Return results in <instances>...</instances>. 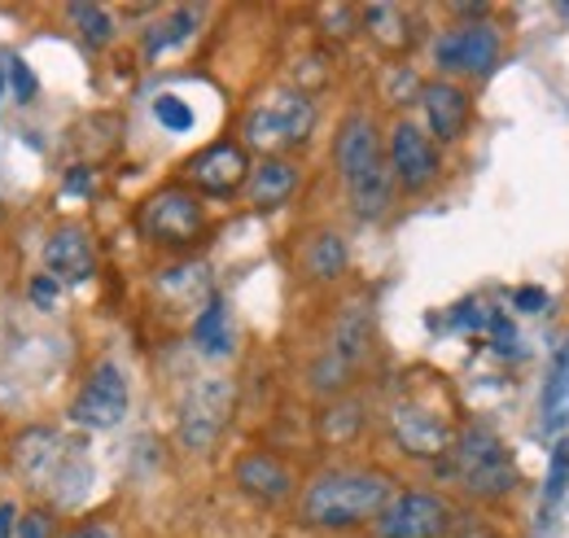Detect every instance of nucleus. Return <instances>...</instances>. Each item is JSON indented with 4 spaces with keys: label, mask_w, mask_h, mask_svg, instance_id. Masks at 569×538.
<instances>
[{
    "label": "nucleus",
    "mask_w": 569,
    "mask_h": 538,
    "mask_svg": "<svg viewBox=\"0 0 569 538\" xmlns=\"http://www.w3.org/2000/svg\"><path fill=\"white\" fill-rule=\"evenodd\" d=\"M395 499L390 472L377 469H338L320 472L302 490V521L316 530H351L363 521H377V512Z\"/></svg>",
    "instance_id": "f257e3e1"
},
{
    "label": "nucleus",
    "mask_w": 569,
    "mask_h": 538,
    "mask_svg": "<svg viewBox=\"0 0 569 538\" xmlns=\"http://www.w3.org/2000/svg\"><path fill=\"white\" fill-rule=\"evenodd\" d=\"M447 456H451V472H456L465 495H473V499H503V495H512L517 465H512L508 447L499 442L491 429H482V425L460 429Z\"/></svg>",
    "instance_id": "f03ea898"
},
{
    "label": "nucleus",
    "mask_w": 569,
    "mask_h": 538,
    "mask_svg": "<svg viewBox=\"0 0 569 538\" xmlns=\"http://www.w3.org/2000/svg\"><path fill=\"white\" fill-rule=\"evenodd\" d=\"M137 228H141L144 241H153V246L184 250V246H193L207 232V210H202L193 189L167 185L153 198H144V206L137 210Z\"/></svg>",
    "instance_id": "7ed1b4c3"
},
{
    "label": "nucleus",
    "mask_w": 569,
    "mask_h": 538,
    "mask_svg": "<svg viewBox=\"0 0 569 538\" xmlns=\"http://www.w3.org/2000/svg\"><path fill=\"white\" fill-rule=\"evenodd\" d=\"M390 434L408 456L438 460V456L451 451L460 429L451 425V411L442 404H433L429 395H403L399 404L390 407Z\"/></svg>",
    "instance_id": "20e7f679"
},
{
    "label": "nucleus",
    "mask_w": 569,
    "mask_h": 538,
    "mask_svg": "<svg viewBox=\"0 0 569 538\" xmlns=\"http://www.w3.org/2000/svg\"><path fill=\"white\" fill-rule=\"evenodd\" d=\"M316 128V106L302 92H277L246 114V140L259 149H289L302 145Z\"/></svg>",
    "instance_id": "39448f33"
},
{
    "label": "nucleus",
    "mask_w": 569,
    "mask_h": 538,
    "mask_svg": "<svg viewBox=\"0 0 569 538\" xmlns=\"http://www.w3.org/2000/svg\"><path fill=\"white\" fill-rule=\"evenodd\" d=\"M232 381H223V377H202L189 395H184V404H180V442L189 447V451H211L214 438L228 429V420H232Z\"/></svg>",
    "instance_id": "423d86ee"
},
{
    "label": "nucleus",
    "mask_w": 569,
    "mask_h": 538,
    "mask_svg": "<svg viewBox=\"0 0 569 538\" xmlns=\"http://www.w3.org/2000/svg\"><path fill=\"white\" fill-rule=\"evenodd\" d=\"M503 53V40L491 22H460L433 40V62L442 74H491Z\"/></svg>",
    "instance_id": "0eeeda50"
},
{
    "label": "nucleus",
    "mask_w": 569,
    "mask_h": 538,
    "mask_svg": "<svg viewBox=\"0 0 569 538\" xmlns=\"http://www.w3.org/2000/svg\"><path fill=\"white\" fill-rule=\"evenodd\" d=\"M386 167H390V176H395V185L403 193H426L429 185L438 180V171H442V158H438V145L429 140L426 128H417V123L403 119L390 132Z\"/></svg>",
    "instance_id": "6e6552de"
},
{
    "label": "nucleus",
    "mask_w": 569,
    "mask_h": 538,
    "mask_svg": "<svg viewBox=\"0 0 569 538\" xmlns=\"http://www.w3.org/2000/svg\"><path fill=\"white\" fill-rule=\"evenodd\" d=\"M447 526H451V508L429 490L395 495L372 521L377 538H442Z\"/></svg>",
    "instance_id": "1a4fd4ad"
},
{
    "label": "nucleus",
    "mask_w": 569,
    "mask_h": 538,
    "mask_svg": "<svg viewBox=\"0 0 569 538\" xmlns=\"http://www.w3.org/2000/svg\"><path fill=\"white\" fill-rule=\"evenodd\" d=\"M74 425L83 429H114L128 416V377L119 363H97L79 386L71 404Z\"/></svg>",
    "instance_id": "9d476101"
},
{
    "label": "nucleus",
    "mask_w": 569,
    "mask_h": 538,
    "mask_svg": "<svg viewBox=\"0 0 569 538\" xmlns=\"http://www.w3.org/2000/svg\"><path fill=\"white\" fill-rule=\"evenodd\" d=\"M184 180L207 198H232L250 180V153L237 140H214L184 162Z\"/></svg>",
    "instance_id": "9b49d317"
},
{
    "label": "nucleus",
    "mask_w": 569,
    "mask_h": 538,
    "mask_svg": "<svg viewBox=\"0 0 569 538\" xmlns=\"http://www.w3.org/2000/svg\"><path fill=\"white\" fill-rule=\"evenodd\" d=\"M421 110H426L429 140H460L469 132V119H473V101L460 83L451 79H429L421 83Z\"/></svg>",
    "instance_id": "f8f14e48"
},
{
    "label": "nucleus",
    "mask_w": 569,
    "mask_h": 538,
    "mask_svg": "<svg viewBox=\"0 0 569 538\" xmlns=\"http://www.w3.org/2000/svg\"><path fill=\"white\" fill-rule=\"evenodd\" d=\"M44 271L58 280V285H83L92 271H97V246L83 228H53L49 241H44Z\"/></svg>",
    "instance_id": "ddd939ff"
},
{
    "label": "nucleus",
    "mask_w": 569,
    "mask_h": 538,
    "mask_svg": "<svg viewBox=\"0 0 569 538\" xmlns=\"http://www.w3.org/2000/svg\"><path fill=\"white\" fill-rule=\"evenodd\" d=\"M333 158H338L342 180H356V176H363V171L381 167L386 153H381L377 123H372L368 114H347L342 128H338V140H333Z\"/></svg>",
    "instance_id": "4468645a"
},
{
    "label": "nucleus",
    "mask_w": 569,
    "mask_h": 538,
    "mask_svg": "<svg viewBox=\"0 0 569 538\" xmlns=\"http://www.w3.org/2000/svg\"><path fill=\"white\" fill-rule=\"evenodd\" d=\"M232 477H237V486L250 495V499H259V504H281L293 495V472L284 460L277 456H268V451H250V456H241L237 465H232Z\"/></svg>",
    "instance_id": "2eb2a0df"
},
{
    "label": "nucleus",
    "mask_w": 569,
    "mask_h": 538,
    "mask_svg": "<svg viewBox=\"0 0 569 538\" xmlns=\"http://www.w3.org/2000/svg\"><path fill=\"white\" fill-rule=\"evenodd\" d=\"M62 456H67V442H62V434H53V429H27V434H18V442H13V465L27 472L31 481L58 477V472H62Z\"/></svg>",
    "instance_id": "dca6fc26"
},
{
    "label": "nucleus",
    "mask_w": 569,
    "mask_h": 538,
    "mask_svg": "<svg viewBox=\"0 0 569 538\" xmlns=\"http://www.w3.org/2000/svg\"><path fill=\"white\" fill-rule=\"evenodd\" d=\"M153 293L171 307H207L211 302V271L202 263H180V268H167L153 280Z\"/></svg>",
    "instance_id": "f3484780"
},
{
    "label": "nucleus",
    "mask_w": 569,
    "mask_h": 538,
    "mask_svg": "<svg viewBox=\"0 0 569 538\" xmlns=\"http://www.w3.org/2000/svg\"><path fill=\"white\" fill-rule=\"evenodd\" d=\"M298 189V167L284 158H263L259 167H250V202L259 210H277L293 198Z\"/></svg>",
    "instance_id": "a211bd4d"
},
{
    "label": "nucleus",
    "mask_w": 569,
    "mask_h": 538,
    "mask_svg": "<svg viewBox=\"0 0 569 538\" xmlns=\"http://www.w3.org/2000/svg\"><path fill=\"white\" fill-rule=\"evenodd\" d=\"M347 193H351V210H356L359 219H381L395 206V176L381 162V167L363 171L356 180H347Z\"/></svg>",
    "instance_id": "6ab92c4d"
},
{
    "label": "nucleus",
    "mask_w": 569,
    "mask_h": 538,
    "mask_svg": "<svg viewBox=\"0 0 569 538\" xmlns=\"http://www.w3.org/2000/svg\"><path fill=\"white\" fill-rule=\"evenodd\" d=\"M363 27H368V36L381 44V49H390V53H399V49H408L412 44V22H408V13L399 9V4H368L363 9Z\"/></svg>",
    "instance_id": "aec40b11"
},
{
    "label": "nucleus",
    "mask_w": 569,
    "mask_h": 538,
    "mask_svg": "<svg viewBox=\"0 0 569 538\" xmlns=\"http://www.w3.org/2000/svg\"><path fill=\"white\" fill-rule=\"evenodd\" d=\"M193 341H198V350L211 355V359L232 355V316H228V307H223L219 298H211V302L198 311V320H193Z\"/></svg>",
    "instance_id": "412c9836"
},
{
    "label": "nucleus",
    "mask_w": 569,
    "mask_h": 538,
    "mask_svg": "<svg viewBox=\"0 0 569 538\" xmlns=\"http://www.w3.org/2000/svg\"><path fill=\"white\" fill-rule=\"evenodd\" d=\"M193 31H198V9H176V13H167L162 22H153V27L144 31V58H158L162 49L189 40Z\"/></svg>",
    "instance_id": "4be33fe9"
},
{
    "label": "nucleus",
    "mask_w": 569,
    "mask_h": 538,
    "mask_svg": "<svg viewBox=\"0 0 569 538\" xmlns=\"http://www.w3.org/2000/svg\"><path fill=\"white\" fill-rule=\"evenodd\" d=\"M543 420H548V429L569 425V341L552 359V377H548V395H543Z\"/></svg>",
    "instance_id": "5701e85b"
},
{
    "label": "nucleus",
    "mask_w": 569,
    "mask_h": 538,
    "mask_svg": "<svg viewBox=\"0 0 569 538\" xmlns=\"http://www.w3.org/2000/svg\"><path fill=\"white\" fill-rule=\"evenodd\" d=\"M307 271L316 280H338L347 271V241L338 232H320L311 246H307Z\"/></svg>",
    "instance_id": "b1692460"
},
{
    "label": "nucleus",
    "mask_w": 569,
    "mask_h": 538,
    "mask_svg": "<svg viewBox=\"0 0 569 538\" xmlns=\"http://www.w3.org/2000/svg\"><path fill=\"white\" fill-rule=\"evenodd\" d=\"M67 13H71V22L79 27V36L88 40V49H101V44L114 40V18H110L101 4H83V0H74V4H67Z\"/></svg>",
    "instance_id": "393cba45"
},
{
    "label": "nucleus",
    "mask_w": 569,
    "mask_h": 538,
    "mask_svg": "<svg viewBox=\"0 0 569 538\" xmlns=\"http://www.w3.org/2000/svg\"><path fill=\"white\" fill-rule=\"evenodd\" d=\"M363 425V407L359 404H333L325 416H320V434L329 442H351Z\"/></svg>",
    "instance_id": "a878e982"
},
{
    "label": "nucleus",
    "mask_w": 569,
    "mask_h": 538,
    "mask_svg": "<svg viewBox=\"0 0 569 538\" xmlns=\"http://www.w3.org/2000/svg\"><path fill=\"white\" fill-rule=\"evenodd\" d=\"M153 119H158L167 132H189V128H193V110H189L180 97H171V92H162V97L153 101Z\"/></svg>",
    "instance_id": "bb28decb"
},
{
    "label": "nucleus",
    "mask_w": 569,
    "mask_h": 538,
    "mask_svg": "<svg viewBox=\"0 0 569 538\" xmlns=\"http://www.w3.org/2000/svg\"><path fill=\"white\" fill-rule=\"evenodd\" d=\"M13 538H58V517H53L49 508H31V512H18Z\"/></svg>",
    "instance_id": "cd10ccee"
},
{
    "label": "nucleus",
    "mask_w": 569,
    "mask_h": 538,
    "mask_svg": "<svg viewBox=\"0 0 569 538\" xmlns=\"http://www.w3.org/2000/svg\"><path fill=\"white\" fill-rule=\"evenodd\" d=\"M58 298H62V285H58L49 271H40V276L31 280V302H36L40 311H53V307H58Z\"/></svg>",
    "instance_id": "c85d7f7f"
},
{
    "label": "nucleus",
    "mask_w": 569,
    "mask_h": 538,
    "mask_svg": "<svg viewBox=\"0 0 569 538\" xmlns=\"http://www.w3.org/2000/svg\"><path fill=\"white\" fill-rule=\"evenodd\" d=\"M566 481H569V451H566V447H557V460H552V477H548V490H543V499H548V504H561V495H566Z\"/></svg>",
    "instance_id": "c756f323"
},
{
    "label": "nucleus",
    "mask_w": 569,
    "mask_h": 538,
    "mask_svg": "<svg viewBox=\"0 0 569 538\" xmlns=\"http://www.w3.org/2000/svg\"><path fill=\"white\" fill-rule=\"evenodd\" d=\"M9 83H13V92H18V101L27 106V101H36V74L31 67L18 58V62H9Z\"/></svg>",
    "instance_id": "7c9ffc66"
},
{
    "label": "nucleus",
    "mask_w": 569,
    "mask_h": 538,
    "mask_svg": "<svg viewBox=\"0 0 569 538\" xmlns=\"http://www.w3.org/2000/svg\"><path fill=\"white\" fill-rule=\"evenodd\" d=\"M512 302H517V311H543V307H548V293L530 285V289H517Z\"/></svg>",
    "instance_id": "2f4dec72"
},
{
    "label": "nucleus",
    "mask_w": 569,
    "mask_h": 538,
    "mask_svg": "<svg viewBox=\"0 0 569 538\" xmlns=\"http://www.w3.org/2000/svg\"><path fill=\"white\" fill-rule=\"evenodd\" d=\"M67 538H114V535H110V530H106L101 521H79V526H74V530Z\"/></svg>",
    "instance_id": "473e14b6"
},
{
    "label": "nucleus",
    "mask_w": 569,
    "mask_h": 538,
    "mask_svg": "<svg viewBox=\"0 0 569 538\" xmlns=\"http://www.w3.org/2000/svg\"><path fill=\"white\" fill-rule=\"evenodd\" d=\"M18 526V504H0V538H13Z\"/></svg>",
    "instance_id": "72a5a7b5"
},
{
    "label": "nucleus",
    "mask_w": 569,
    "mask_h": 538,
    "mask_svg": "<svg viewBox=\"0 0 569 538\" xmlns=\"http://www.w3.org/2000/svg\"><path fill=\"white\" fill-rule=\"evenodd\" d=\"M71 189H92V171H74Z\"/></svg>",
    "instance_id": "f704fd0d"
}]
</instances>
